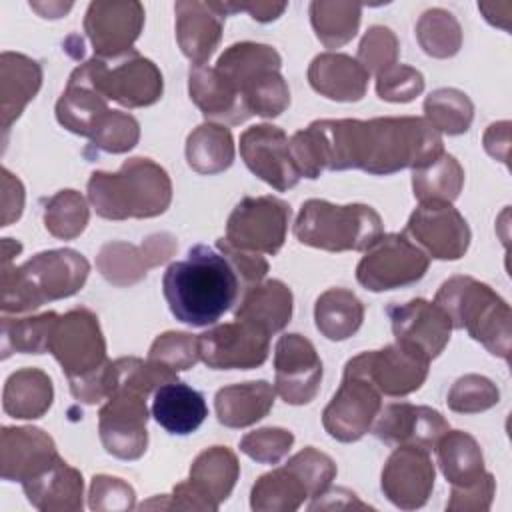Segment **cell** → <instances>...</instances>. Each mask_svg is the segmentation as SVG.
Returning <instances> with one entry per match:
<instances>
[{"label": "cell", "mask_w": 512, "mask_h": 512, "mask_svg": "<svg viewBox=\"0 0 512 512\" xmlns=\"http://www.w3.org/2000/svg\"><path fill=\"white\" fill-rule=\"evenodd\" d=\"M116 386L98 412V434L104 450L120 460H138L148 448V398L158 386L178 380L174 372L148 358L114 360Z\"/></svg>", "instance_id": "6da1fadb"}, {"label": "cell", "mask_w": 512, "mask_h": 512, "mask_svg": "<svg viewBox=\"0 0 512 512\" xmlns=\"http://www.w3.org/2000/svg\"><path fill=\"white\" fill-rule=\"evenodd\" d=\"M162 292L176 320L202 328L216 324L236 304L242 286L220 252L196 244L184 260L166 268Z\"/></svg>", "instance_id": "7a4b0ae2"}, {"label": "cell", "mask_w": 512, "mask_h": 512, "mask_svg": "<svg viewBox=\"0 0 512 512\" xmlns=\"http://www.w3.org/2000/svg\"><path fill=\"white\" fill-rule=\"evenodd\" d=\"M444 154L442 134L420 116H382L360 120L356 170L388 176L422 168Z\"/></svg>", "instance_id": "3957f363"}, {"label": "cell", "mask_w": 512, "mask_h": 512, "mask_svg": "<svg viewBox=\"0 0 512 512\" xmlns=\"http://www.w3.org/2000/svg\"><path fill=\"white\" fill-rule=\"evenodd\" d=\"M88 274V260L72 248L38 252L20 266L2 264L0 308L4 314H24L70 298L86 284Z\"/></svg>", "instance_id": "277c9868"}, {"label": "cell", "mask_w": 512, "mask_h": 512, "mask_svg": "<svg viewBox=\"0 0 512 512\" xmlns=\"http://www.w3.org/2000/svg\"><path fill=\"white\" fill-rule=\"evenodd\" d=\"M86 190L90 206L106 220L154 218L172 202L168 172L142 156L124 160L118 172H92Z\"/></svg>", "instance_id": "5b68a950"}, {"label": "cell", "mask_w": 512, "mask_h": 512, "mask_svg": "<svg viewBox=\"0 0 512 512\" xmlns=\"http://www.w3.org/2000/svg\"><path fill=\"white\" fill-rule=\"evenodd\" d=\"M434 304L446 312L452 328H464L490 354L510 358L512 312L488 284L472 276H452L438 288Z\"/></svg>", "instance_id": "8992f818"}, {"label": "cell", "mask_w": 512, "mask_h": 512, "mask_svg": "<svg viewBox=\"0 0 512 512\" xmlns=\"http://www.w3.org/2000/svg\"><path fill=\"white\" fill-rule=\"evenodd\" d=\"M294 236L300 244L326 252H366L382 236V218L368 204H332L310 198L302 204Z\"/></svg>", "instance_id": "52a82bcc"}, {"label": "cell", "mask_w": 512, "mask_h": 512, "mask_svg": "<svg viewBox=\"0 0 512 512\" xmlns=\"http://www.w3.org/2000/svg\"><path fill=\"white\" fill-rule=\"evenodd\" d=\"M80 66L92 86L106 100H114L120 106L146 108L162 98L164 78L160 68L136 50L116 58V62L94 56Z\"/></svg>", "instance_id": "ba28073f"}, {"label": "cell", "mask_w": 512, "mask_h": 512, "mask_svg": "<svg viewBox=\"0 0 512 512\" xmlns=\"http://www.w3.org/2000/svg\"><path fill=\"white\" fill-rule=\"evenodd\" d=\"M430 256L404 232L382 234L356 266V280L370 292H386L416 284L424 278Z\"/></svg>", "instance_id": "9c48e42d"}, {"label": "cell", "mask_w": 512, "mask_h": 512, "mask_svg": "<svg viewBox=\"0 0 512 512\" xmlns=\"http://www.w3.org/2000/svg\"><path fill=\"white\" fill-rule=\"evenodd\" d=\"M48 352L68 380L82 378L104 366L108 356L98 316L84 306L60 314L50 334Z\"/></svg>", "instance_id": "30bf717a"}, {"label": "cell", "mask_w": 512, "mask_h": 512, "mask_svg": "<svg viewBox=\"0 0 512 512\" xmlns=\"http://www.w3.org/2000/svg\"><path fill=\"white\" fill-rule=\"evenodd\" d=\"M290 214L276 196H246L230 212L224 238L236 248L274 256L284 246Z\"/></svg>", "instance_id": "8fae6325"}, {"label": "cell", "mask_w": 512, "mask_h": 512, "mask_svg": "<svg viewBox=\"0 0 512 512\" xmlns=\"http://www.w3.org/2000/svg\"><path fill=\"white\" fill-rule=\"evenodd\" d=\"M380 408V390L364 374L344 366L340 388L322 412V426L338 442H356L370 432Z\"/></svg>", "instance_id": "7c38bea8"}, {"label": "cell", "mask_w": 512, "mask_h": 512, "mask_svg": "<svg viewBox=\"0 0 512 512\" xmlns=\"http://www.w3.org/2000/svg\"><path fill=\"white\" fill-rule=\"evenodd\" d=\"M198 350L212 370H252L268 360L270 334L234 318L198 334Z\"/></svg>", "instance_id": "4fadbf2b"}, {"label": "cell", "mask_w": 512, "mask_h": 512, "mask_svg": "<svg viewBox=\"0 0 512 512\" xmlns=\"http://www.w3.org/2000/svg\"><path fill=\"white\" fill-rule=\"evenodd\" d=\"M348 368L364 374L384 396H408L416 392L430 368V360L404 344H388L380 350L362 352L346 362Z\"/></svg>", "instance_id": "5bb4252c"}, {"label": "cell", "mask_w": 512, "mask_h": 512, "mask_svg": "<svg viewBox=\"0 0 512 512\" xmlns=\"http://www.w3.org/2000/svg\"><path fill=\"white\" fill-rule=\"evenodd\" d=\"M404 234L436 260H460L470 246V226L464 216L442 202L420 204L408 218Z\"/></svg>", "instance_id": "9a60e30c"}, {"label": "cell", "mask_w": 512, "mask_h": 512, "mask_svg": "<svg viewBox=\"0 0 512 512\" xmlns=\"http://www.w3.org/2000/svg\"><path fill=\"white\" fill-rule=\"evenodd\" d=\"M322 382V360L302 334H282L274 348V390L292 406L316 398Z\"/></svg>", "instance_id": "2e32d148"}, {"label": "cell", "mask_w": 512, "mask_h": 512, "mask_svg": "<svg viewBox=\"0 0 512 512\" xmlns=\"http://www.w3.org/2000/svg\"><path fill=\"white\" fill-rule=\"evenodd\" d=\"M144 28V6L136 0L88 4L84 16V32L94 48V56L116 60L132 52Z\"/></svg>", "instance_id": "e0dca14e"}, {"label": "cell", "mask_w": 512, "mask_h": 512, "mask_svg": "<svg viewBox=\"0 0 512 512\" xmlns=\"http://www.w3.org/2000/svg\"><path fill=\"white\" fill-rule=\"evenodd\" d=\"M240 156L248 170L278 192H286L300 182V174L290 154V138L272 124H256L240 134Z\"/></svg>", "instance_id": "ac0fdd59"}, {"label": "cell", "mask_w": 512, "mask_h": 512, "mask_svg": "<svg viewBox=\"0 0 512 512\" xmlns=\"http://www.w3.org/2000/svg\"><path fill=\"white\" fill-rule=\"evenodd\" d=\"M176 250L178 242L170 232H154L138 246L114 240L100 248L96 256V268L106 282L124 288L140 282L150 268L170 260Z\"/></svg>", "instance_id": "d6986e66"}, {"label": "cell", "mask_w": 512, "mask_h": 512, "mask_svg": "<svg viewBox=\"0 0 512 512\" xmlns=\"http://www.w3.org/2000/svg\"><path fill=\"white\" fill-rule=\"evenodd\" d=\"M386 314L392 324L394 340L428 360L438 358L450 340L452 322L434 302L414 298L404 304H390Z\"/></svg>", "instance_id": "ffe728a7"}, {"label": "cell", "mask_w": 512, "mask_h": 512, "mask_svg": "<svg viewBox=\"0 0 512 512\" xmlns=\"http://www.w3.org/2000/svg\"><path fill=\"white\" fill-rule=\"evenodd\" d=\"M434 480L436 468L428 450L418 446H396L382 468L380 488L394 506L416 510L428 502Z\"/></svg>", "instance_id": "44dd1931"}, {"label": "cell", "mask_w": 512, "mask_h": 512, "mask_svg": "<svg viewBox=\"0 0 512 512\" xmlns=\"http://www.w3.org/2000/svg\"><path fill=\"white\" fill-rule=\"evenodd\" d=\"M370 430L388 446H418L430 452L450 430V424L430 406L392 402L380 408Z\"/></svg>", "instance_id": "7402d4cb"}, {"label": "cell", "mask_w": 512, "mask_h": 512, "mask_svg": "<svg viewBox=\"0 0 512 512\" xmlns=\"http://www.w3.org/2000/svg\"><path fill=\"white\" fill-rule=\"evenodd\" d=\"M56 444L36 426H2L0 474L8 482H26L54 464Z\"/></svg>", "instance_id": "603a6c76"}, {"label": "cell", "mask_w": 512, "mask_h": 512, "mask_svg": "<svg viewBox=\"0 0 512 512\" xmlns=\"http://www.w3.org/2000/svg\"><path fill=\"white\" fill-rule=\"evenodd\" d=\"M176 12V42L182 54L194 66H206L222 40L224 20L228 16L224 2L178 0Z\"/></svg>", "instance_id": "cb8c5ba5"}, {"label": "cell", "mask_w": 512, "mask_h": 512, "mask_svg": "<svg viewBox=\"0 0 512 512\" xmlns=\"http://www.w3.org/2000/svg\"><path fill=\"white\" fill-rule=\"evenodd\" d=\"M188 94L208 122L236 126L252 116L242 94L216 68L192 64L188 70Z\"/></svg>", "instance_id": "d4e9b609"}, {"label": "cell", "mask_w": 512, "mask_h": 512, "mask_svg": "<svg viewBox=\"0 0 512 512\" xmlns=\"http://www.w3.org/2000/svg\"><path fill=\"white\" fill-rule=\"evenodd\" d=\"M308 82L312 90L328 100L358 102L368 90L370 74L356 58L328 50L312 58Z\"/></svg>", "instance_id": "484cf974"}, {"label": "cell", "mask_w": 512, "mask_h": 512, "mask_svg": "<svg viewBox=\"0 0 512 512\" xmlns=\"http://www.w3.org/2000/svg\"><path fill=\"white\" fill-rule=\"evenodd\" d=\"M28 502L40 512H80L84 506V480L80 470L60 456L50 468L22 482Z\"/></svg>", "instance_id": "4316f807"}, {"label": "cell", "mask_w": 512, "mask_h": 512, "mask_svg": "<svg viewBox=\"0 0 512 512\" xmlns=\"http://www.w3.org/2000/svg\"><path fill=\"white\" fill-rule=\"evenodd\" d=\"M42 86V66L26 54L2 52L0 54V120L2 130L20 118L30 100Z\"/></svg>", "instance_id": "83f0119b"}, {"label": "cell", "mask_w": 512, "mask_h": 512, "mask_svg": "<svg viewBox=\"0 0 512 512\" xmlns=\"http://www.w3.org/2000/svg\"><path fill=\"white\" fill-rule=\"evenodd\" d=\"M108 112V100L92 86L82 66H76L56 102L58 124L72 134L90 138Z\"/></svg>", "instance_id": "f1b7e54d"}, {"label": "cell", "mask_w": 512, "mask_h": 512, "mask_svg": "<svg viewBox=\"0 0 512 512\" xmlns=\"http://www.w3.org/2000/svg\"><path fill=\"white\" fill-rule=\"evenodd\" d=\"M152 416L170 434L186 436L196 432L208 416V406L196 388L172 380L156 388L152 396Z\"/></svg>", "instance_id": "f546056e"}, {"label": "cell", "mask_w": 512, "mask_h": 512, "mask_svg": "<svg viewBox=\"0 0 512 512\" xmlns=\"http://www.w3.org/2000/svg\"><path fill=\"white\" fill-rule=\"evenodd\" d=\"M292 306V290L282 280L272 278L242 292L234 318L250 322L272 336L288 326Z\"/></svg>", "instance_id": "4dcf8cb0"}, {"label": "cell", "mask_w": 512, "mask_h": 512, "mask_svg": "<svg viewBox=\"0 0 512 512\" xmlns=\"http://www.w3.org/2000/svg\"><path fill=\"white\" fill-rule=\"evenodd\" d=\"M276 390L266 380L224 386L214 396V410L226 428H246L262 420L274 406Z\"/></svg>", "instance_id": "1f68e13d"}, {"label": "cell", "mask_w": 512, "mask_h": 512, "mask_svg": "<svg viewBox=\"0 0 512 512\" xmlns=\"http://www.w3.org/2000/svg\"><path fill=\"white\" fill-rule=\"evenodd\" d=\"M238 476L240 464L236 454L226 446H210L194 458L188 482L212 506V510H218L232 494Z\"/></svg>", "instance_id": "d6a6232c"}, {"label": "cell", "mask_w": 512, "mask_h": 512, "mask_svg": "<svg viewBox=\"0 0 512 512\" xmlns=\"http://www.w3.org/2000/svg\"><path fill=\"white\" fill-rule=\"evenodd\" d=\"M54 400L50 376L40 368H20L6 378L2 390V408L18 420L42 418Z\"/></svg>", "instance_id": "836d02e7"}, {"label": "cell", "mask_w": 512, "mask_h": 512, "mask_svg": "<svg viewBox=\"0 0 512 512\" xmlns=\"http://www.w3.org/2000/svg\"><path fill=\"white\" fill-rule=\"evenodd\" d=\"M282 58L270 44L236 42L228 46L216 60V70L242 94L250 84L280 70Z\"/></svg>", "instance_id": "e575fe53"}, {"label": "cell", "mask_w": 512, "mask_h": 512, "mask_svg": "<svg viewBox=\"0 0 512 512\" xmlns=\"http://www.w3.org/2000/svg\"><path fill=\"white\" fill-rule=\"evenodd\" d=\"M314 322L318 332L334 342L354 336L364 322L362 300L346 288H330L316 298Z\"/></svg>", "instance_id": "d590c367"}, {"label": "cell", "mask_w": 512, "mask_h": 512, "mask_svg": "<svg viewBox=\"0 0 512 512\" xmlns=\"http://www.w3.org/2000/svg\"><path fill=\"white\" fill-rule=\"evenodd\" d=\"M234 156V138L224 124L204 122L186 138V162L198 174L224 172L232 166Z\"/></svg>", "instance_id": "8d00e7d4"}, {"label": "cell", "mask_w": 512, "mask_h": 512, "mask_svg": "<svg viewBox=\"0 0 512 512\" xmlns=\"http://www.w3.org/2000/svg\"><path fill=\"white\" fill-rule=\"evenodd\" d=\"M434 450L440 472L452 486H468L486 472L480 444L464 430H448Z\"/></svg>", "instance_id": "74e56055"}, {"label": "cell", "mask_w": 512, "mask_h": 512, "mask_svg": "<svg viewBox=\"0 0 512 512\" xmlns=\"http://www.w3.org/2000/svg\"><path fill=\"white\" fill-rule=\"evenodd\" d=\"M308 498L302 480L284 464L262 474L250 490V508L256 512H294Z\"/></svg>", "instance_id": "f35d334b"}, {"label": "cell", "mask_w": 512, "mask_h": 512, "mask_svg": "<svg viewBox=\"0 0 512 512\" xmlns=\"http://www.w3.org/2000/svg\"><path fill=\"white\" fill-rule=\"evenodd\" d=\"M464 186V168L452 154H442L434 162L412 170V192L420 204H452Z\"/></svg>", "instance_id": "ab89813d"}, {"label": "cell", "mask_w": 512, "mask_h": 512, "mask_svg": "<svg viewBox=\"0 0 512 512\" xmlns=\"http://www.w3.org/2000/svg\"><path fill=\"white\" fill-rule=\"evenodd\" d=\"M362 18V4L358 2H334V0H314L310 2V24L316 32V38L330 48H340L348 44L358 28Z\"/></svg>", "instance_id": "60d3db41"}, {"label": "cell", "mask_w": 512, "mask_h": 512, "mask_svg": "<svg viewBox=\"0 0 512 512\" xmlns=\"http://www.w3.org/2000/svg\"><path fill=\"white\" fill-rule=\"evenodd\" d=\"M424 118L436 132L458 136L470 128L474 104L468 94L458 88H438L424 100Z\"/></svg>", "instance_id": "b9f144b4"}, {"label": "cell", "mask_w": 512, "mask_h": 512, "mask_svg": "<svg viewBox=\"0 0 512 512\" xmlns=\"http://www.w3.org/2000/svg\"><path fill=\"white\" fill-rule=\"evenodd\" d=\"M60 314L42 312L36 316L22 318H2V358H8L12 352L22 354H44L48 352V342L52 328Z\"/></svg>", "instance_id": "7bdbcfd3"}, {"label": "cell", "mask_w": 512, "mask_h": 512, "mask_svg": "<svg viewBox=\"0 0 512 512\" xmlns=\"http://www.w3.org/2000/svg\"><path fill=\"white\" fill-rule=\"evenodd\" d=\"M416 40L428 56L452 58L462 48V26L452 12L430 8L416 22Z\"/></svg>", "instance_id": "ee69618b"}, {"label": "cell", "mask_w": 512, "mask_h": 512, "mask_svg": "<svg viewBox=\"0 0 512 512\" xmlns=\"http://www.w3.org/2000/svg\"><path fill=\"white\" fill-rule=\"evenodd\" d=\"M90 220L86 198L72 188L58 190L44 204V228L58 240L78 238Z\"/></svg>", "instance_id": "f6af8a7d"}, {"label": "cell", "mask_w": 512, "mask_h": 512, "mask_svg": "<svg viewBox=\"0 0 512 512\" xmlns=\"http://www.w3.org/2000/svg\"><path fill=\"white\" fill-rule=\"evenodd\" d=\"M88 140H90V148H94L96 152L124 154L138 144L140 124L128 112L110 110L100 120V124L96 126L94 134Z\"/></svg>", "instance_id": "bcb514c9"}, {"label": "cell", "mask_w": 512, "mask_h": 512, "mask_svg": "<svg viewBox=\"0 0 512 512\" xmlns=\"http://www.w3.org/2000/svg\"><path fill=\"white\" fill-rule=\"evenodd\" d=\"M446 402L452 412L478 414L494 408L500 402V390L482 374H464L452 384Z\"/></svg>", "instance_id": "7dc6e473"}, {"label": "cell", "mask_w": 512, "mask_h": 512, "mask_svg": "<svg viewBox=\"0 0 512 512\" xmlns=\"http://www.w3.org/2000/svg\"><path fill=\"white\" fill-rule=\"evenodd\" d=\"M148 360L160 364L162 368H168L174 374L188 370L200 360L198 336L190 332L168 330L156 336V340L150 346Z\"/></svg>", "instance_id": "c3c4849f"}, {"label": "cell", "mask_w": 512, "mask_h": 512, "mask_svg": "<svg viewBox=\"0 0 512 512\" xmlns=\"http://www.w3.org/2000/svg\"><path fill=\"white\" fill-rule=\"evenodd\" d=\"M242 98L252 116L276 118L290 106V88L280 70H274L250 84Z\"/></svg>", "instance_id": "681fc988"}, {"label": "cell", "mask_w": 512, "mask_h": 512, "mask_svg": "<svg viewBox=\"0 0 512 512\" xmlns=\"http://www.w3.org/2000/svg\"><path fill=\"white\" fill-rule=\"evenodd\" d=\"M286 466L302 480L308 498L312 500L322 496L336 478V462L328 454L316 450L314 446L302 448L298 454L288 458Z\"/></svg>", "instance_id": "f907efd6"}, {"label": "cell", "mask_w": 512, "mask_h": 512, "mask_svg": "<svg viewBox=\"0 0 512 512\" xmlns=\"http://www.w3.org/2000/svg\"><path fill=\"white\" fill-rule=\"evenodd\" d=\"M400 44L396 34L382 24H374L366 30L358 44L356 60L364 66L368 74H380L390 66L398 64Z\"/></svg>", "instance_id": "816d5d0a"}, {"label": "cell", "mask_w": 512, "mask_h": 512, "mask_svg": "<svg viewBox=\"0 0 512 512\" xmlns=\"http://www.w3.org/2000/svg\"><path fill=\"white\" fill-rule=\"evenodd\" d=\"M294 434L286 428L266 426L248 432L240 440V452L260 464H278L292 448Z\"/></svg>", "instance_id": "f5cc1de1"}, {"label": "cell", "mask_w": 512, "mask_h": 512, "mask_svg": "<svg viewBox=\"0 0 512 512\" xmlns=\"http://www.w3.org/2000/svg\"><path fill=\"white\" fill-rule=\"evenodd\" d=\"M424 92V76L408 64H394L376 76V94L386 102L406 104Z\"/></svg>", "instance_id": "db71d44e"}, {"label": "cell", "mask_w": 512, "mask_h": 512, "mask_svg": "<svg viewBox=\"0 0 512 512\" xmlns=\"http://www.w3.org/2000/svg\"><path fill=\"white\" fill-rule=\"evenodd\" d=\"M88 506L94 512L132 510L136 506V492L122 478L108 476V474H96L90 482Z\"/></svg>", "instance_id": "11a10c76"}, {"label": "cell", "mask_w": 512, "mask_h": 512, "mask_svg": "<svg viewBox=\"0 0 512 512\" xmlns=\"http://www.w3.org/2000/svg\"><path fill=\"white\" fill-rule=\"evenodd\" d=\"M216 248L230 262L232 270L236 272V276L240 280V286H242V292L264 280V276L268 272V260L262 254L236 248V246L228 244L224 236L216 240Z\"/></svg>", "instance_id": "9f6ffc18"}, {"label": "cell", "mask_w": 512, "mask_h": 512, "mask_svg": "<svg viewBox=\"0 0 512 512\" xmlns=\"http://www.w3.org/2000/svg\"><path fill=\"white\" fill-rule=\"evenodd\" d=\"M496 492V480L490 472H484L476 482L468 486H452L446 510L450 512H486L492 506Z\"/></svg>", "instance_id": "6f0895ef"}, {"label": "cell", "mask_w": 512, "mask_h": 512, "mask_svg": "<svg viewBox=\"0 0 512 512\" xmlns=\"http://www.w3.org/2000/svg\"><path fill=\"white\" fill-rule=\"evenodd\" d=\"M24 208V186L10 174L8 168H2V226H10L22 216Z\"/></svg>", "instance_id": "680465c9"}, {"label": "cell", "mask_w": 512, "mask_h": 512, "mask_svg": "<svg viewBox=\"0 0 512 512\" xmlns=\"http://www.w3.org/2000/svg\"><path fill=\"white\" fill-rule=\"evenodd\" d=\"M484 150L494 158L504 164H508V150H510V122H494L486 128L484 138H482Z\"/></svg>", "instance_id": "91938a15"}, {"label": "cell", "mask_w": 512, "mask_h": 512, "mask_svg": "<svg viewBox=\"0 0 512 512\" xmlns=\"http://www.w3.org/2000/svg\"><path fill=\"white\" fill-rule=\"evenodd\" d=\"M226 12H248L256 22H272L284 10L286 2H224Z\"/></svg>", "instance_id": "94428289"}, {"label": "cell", "mask_w": 512, "mask_h": 512, "mask_svg": "<svg viewBox=\"0 0 512 512\" xmlns=\"http://www.w3.org/2000/svg\"><path fill=\"white\" fill-rule=\"evenodd\" d=\"M506 6V2H480L478 10L484 14V18L502 30H510V14H500V10Z\"/></svg>", "instance_id": "6125c7cd"}, {"label": "cell", "mask_w": 512, "mask_h": 512, "mask_svg": "<svg viewBox=\"0 0 512 512\" xmlns=\"http://www.w3.org/2000/svg\"><path fill=\"white\" fill-rule=\"evenodd\" d=\"M30 8L40 12L42 18H60V16H64L72 8V4L70 2L68 4H60V2H56V4H38V2H30Z\"/></svg>", "instance_id": "be15d7a7"}, {"label": "cell", "mask_w": 512, "mask_h": 512, "mask_svg": "<svg viewBox=\"0 0 512 512\" xmlns=\"http://www.w3.org/2000/svg\"><path fill=\"white\" fill-rule=\"evenodd\" d=\"M20 252H22V244L18 240H12V238L2 240V264H10V260Z\"/></svg>", "instance_id": "e7e4bbea"}]
</instances>
